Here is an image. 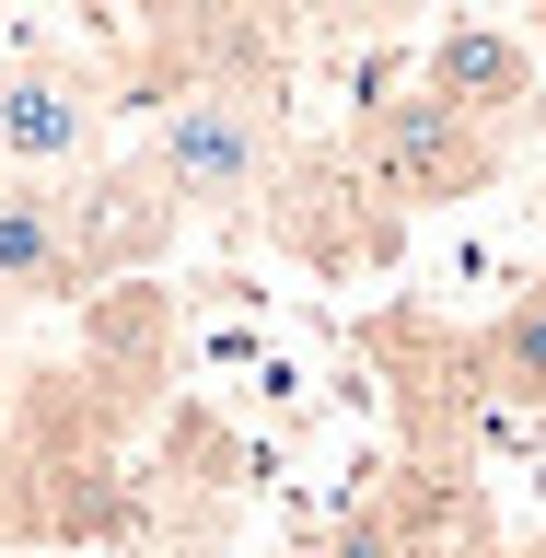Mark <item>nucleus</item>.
<instances>
[{"mask_svg":"<svg viewBox=\"0 0 546 558\" xmlns=\"http://www.w3.org/2000/svg\"><path fill=\"white\" fill-rule=\"evenodd\" d=\"M59 221H70V279H82V291H94V279H117V268H139V256L174 233L163 186H151L139 163H117V174H94L82 198H59Z\"/></svg>","mask_w":546,"mask_h":558,"instance_id":"obj_5","label":"nucleus"},{"mask_svg":"<svg viewBox=\"0 0 546 558\" xmlns=\"http://www.w3.org/2000/svg\"><path fill=\"white\" fill-rule=\"evenodd\" d=\"M70 221H59V186H24L0 174V303H70Z\"/></svg>","mask_w":546,"mask_h":558,"instance_id":"obj_6","label":"nucleus"},{"mask_svg":"<svg viewBox=\"0 0 546 558\" xmlns=\"http://www.w3.org/2000/svg\"><path fill=\"white\" fill-rule=\"evenodd\" d=\"M94 117H105L94 70H70V59H0V163L24 174V186L47 163H82V151H94Z\"/></svg>","mask_w":546,"mask_h":558,"instance_id":"obj_3","label":"nucleus"},{"mask_svg":"<svg viewBox=\"0 0 546 558\" xmlns=\"http://www.w3.org/2000/svg\"><path fill=\"white\" fill-rule=\"evenodd\" d=\"M500 558H546V535H523V547H500Z\"/></svg>","mask_w":546,"mask_h":558,"instance_id":"obj_9","label":"nucleus"},{"mask_svg":"<svg viewBox=\"0 0 546 558\" xmlns=\"http://www.w3.org/2000/svg\"><path fill=\"white\" fill-rule=\"evenodd\" d=\"M535 24H546V0H535Z\"/></svg>","mask_w":546,"mask_h":558,"instance_id":"obj_10","label":"nucleus"},{"mask_svg":"<svg viewBox=\"0 0 546 558\" xmlns=\"http://www.w3.org/2000/svg\"><path fill=\"white\" fill-rule=\"evenodd\" d=\"M535 209H546V198H535Z\"/></svg>","mask_w":546,"mask_h":558,"instance_id":"obj_11","label":"nucleus"},{"mask_svg":"<svg viewBox=\"0 0 546 558\" xmlns=\"http://www.w3.org/2000/svg\"><path fill=\"white\" fill-rule=\"evenodd\" d=\"M326 558H418V547H408V523H396V500H373V512H349L326 535Z\"/></svg>","mask_w":546,"mask_h":558,"instance_id":"obj_8","label":"nucleus"},{"mask_svg":"<svg viewBox=\"0 0 546 558\" xmlns=\"http://www.w3.org/2000/svg\"><path fill=\"white\" fill-rule=\"evenodd\" d=\"M477 384L500 408H546V268L523 279L512 303H500V326L477 338Z\"/></svg>","mask_w":546,"mask_h":558,"instance_id":"obj_7","label":"nucleus"},{"mask_svg":"<svg viewBox=\"0 0 546 558\" xmlns=\"http://www.w3.org/2000/svg\"><path fill=\"white\" fill-rule=\"evenodd\" d=\"M418 94L453 105V117H477V129H500V117L535 105V47L500 35V24H442L430 59H418Z\"/></svg>","mask_w":546,"mask_h":558,"instance_id":"obj_4","label":"nucleus"},{"mask_svg":"<svg viewBox=\"0 0 546 558\" xmlns=\"http://www.w3.org/2000/svg\"><path fill=\"white\" fill-rule=\"evenodd\" d=\"M349 163L361 186L396 209H453V198H488L500 186V129L453 117L408 82V94H361V129H349Z\"/></svg>","mask_w":546,"mask_h":558,"instance_id":"obj_1","label":"nucleus"},{"mask_svg":"<svg viewBox=\"0 0 546 558\" xmlns=\"http://www.w3.org/2000/svg\"><path fill=\"white\" fill-rule=\"evenodd\" d=\"M139 174L163 186V209H256L279 186V129L244 94H186V105H163Z\"/></svg>","mask_w":546,"mask_h":558,"instance_id":"obj_2","label":"nucleus"}]
</instances>
